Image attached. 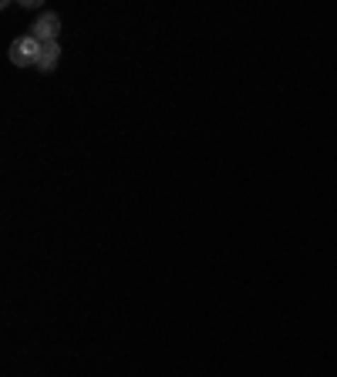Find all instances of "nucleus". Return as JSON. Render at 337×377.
Returning <instances> with one entry per match:
<instances>
[{
  "label": "nucleus",
  "instance_id": "1",
  "mask_svg": "<svg viewBox=\"0 0 337 377\" xmlns=\"http://www.w3.org/2000/svg\"><path fill=\"white\" fill-rule=\"evenodd\" d=\"M41 47L44 44L34 37V34H24V37H17L14 44H11V64H17V68H38V57H41Z\"/></svg>",
  "mask_w": 337,
  "mask_h": 377
},
{
  "label": "nucleus",
  "instance_id": "2",
  "mask_svg": "<svg viewBox=\"0 0 337 377\" xmlns=\"http://www.w3.org/2000/svg\"><path fill=\"white\" fill-rule=\"evenodd\" d=\"M57 30H61V17H57L55 11H47V14H41L34 21L30 34H34L41 44H51V41H57Z\"/></svg>",
  "mask_w": 337,
  "mask_h": 377
},
{
  "label": "nucleus",
  "instance_id": "3",
  "mask_svg": "<svg viewBox=\"0 0 337 377\" xmlns=\"http://www.w3.org/2000/svg\"><path fill=\"white\" fill-rule=\"evenodd\" d=\"M57 57H61V44L51 41L41 47V57H38V68L41 71H55L57 68Z\"/></svg>",
  "mask_w": 337,
  "mask_h": 377
}]
</instances>
